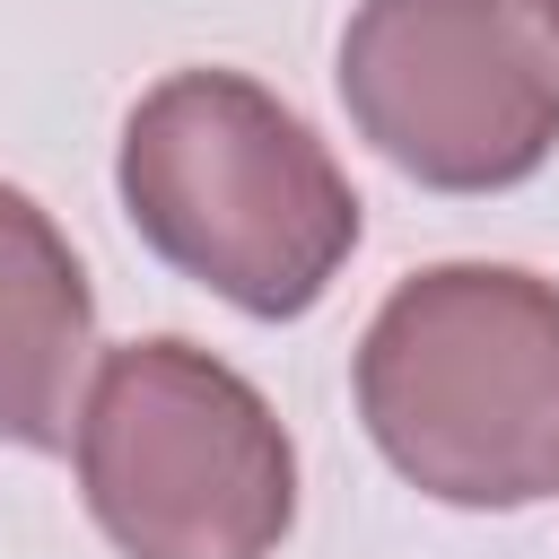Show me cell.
Listing matches in <instances>:
<instances>
[{
  "label": "cell",
  "mask_w": 559,
  "mask_h": 559,
  "mask_svg": "<svg viewBox=\"0 0 559 559\" xmlns=\"http://www.w3.org/2000/svg\"><path fill=\"white\" fill-rule=\"evenodd\" d=\"M87 349H96V297L52 227L44 201L0 183V437L9 445H70L87 402Z\"/></svg>",
  "instance_id": "5"
},
{
  "label": "cell",
  "mask_w": 559,
  "mask_h": 559,
  "mask_svg": "<svg viewBox=\"0 0 559 559\" xmlns=\"http://www.w3.org/2000/svg\"><path fill=\"white\" fill-rule=\"evenodd\" d=\"M358 419L437 507H533L559 489V280L515 262L411 271L358 341Z\"/></svg>",
  "instance_id": "2"
},
{
  "label": "cell",
  "mask_w": 559,
  "mask_h": 559,
  "mask_svg": "<svg viewBox=\"0 0 559 559\" xmlns=\"http://www.w3.org/2000/svg\"><path fill=\"white\" fill-rule=\"evenodd\" d=\"M122 218L140 245L227 297L236 314L288 323L323 306L358 253V192L332 148L245 70H175L122 122Z\"/></svg>",
  "instance_id": "1"
},
{
  "label": "cell",
  "mask_w": 559,
  "mask_h": 559,
  "mask_svg": "<svg viewBox=\"0 0 559 559\" xmlns=\"http://www.w3.org/2000/svg\"><path fill=\"white\" fill-rule=\"evenodd\" d=\"M332 79L358 140L428 192H507L559 148V17L542 0H358Z\"/></svg>",
  "instance_id": "4"
},
{
  "label": "cell",
  "mask_w": 559,
  "mask_h": 559,
  "mask_svg": "<svg viewBox=\"0 0 559 559\" xmlns=\"http://www.w3.org/2000/svg\"><path fill=\"white\" fill-rule=\"evenodd\" d=\"M70 454L122 559H271L297 524V445L280 411L175 332L105 349Z\"/></svg>",
  "instance_id": "3"
},
{
  "label": "cell",
  "mask_w": 559,
  "mask_h": 559,
  "mask_svg": "<svg viewBox=\"0 0 559 559\" xmlns=\"http://www.w3.org/2000/svg\"><path fill=\"white\" fill-rule=\"evenodd\" d=\"M542 9H550V17H559V0H542Z\"/></svg>",
  "instance_id": "6"
}]
</instances>
